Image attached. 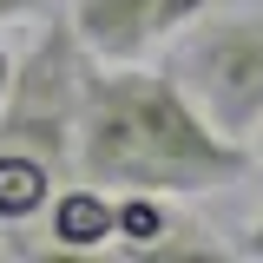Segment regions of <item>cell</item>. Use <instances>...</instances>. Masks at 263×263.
I'll list each match as a JSON object with an SVG mask.
<instances>
[{
    "mask_svg": "<svg viewBox=\"0 0 263 263\" xmlns=\"http://www.w3.org/2000/svg\"><path fill=\"white\" fill-rule=\"evenodd\" d=\"M112 237H119V191L79 178L53 197V243L27 250V257L33 263H99Z\"/></svg>",
    "mask_w": 263,
    "mask_h": 263,
    "instance_id": "obj_4",
    "label": "cell"
},
{
    "mask_svg": "<svg viewBox=\"0 0 263 263\" xmlns=\"http://www.w3.org/2000/svg\"><path fill=\"white\" fill-rule=\"evenodd\" d=\"M171 72L217 132L250 145V132L263 125V13L257 7L204 13L197 27L178 33Z\"/></svg>",
    "mask_w": 263,
    "mask_h": 263,
    "instance_id": "obj_3",
    "label": "cell"
},
{
    "mask_svg": "<svg viewBox=\"0 0 263 263\" xmlns=\"http://www.w3.org/2000/svg\"><path fill=\"white\" fill-rule=\"evenodd\" d=\"M250 152H257V171H263V125L250 132Z\"/></svg>",
    "mask_w": 263,
    "mask_h": 263,
    "instance_id": "obj_12",
    "label": "cell"
},
{
    "mask_svg": "<svg viewBox=\"0 0 263 263\" xmlns=\"http://www.w3.org/2000/svg\"><path fill=\"white\" fill-rule=\"evenodd\" d=\"M13 72H20V60L0 46V105H7V92H13Z\"/></svg>",
    "mask_w": 263,
    "mask_h": 263,
    "instance_id": "obj_11",
    "label": "cell"
},
{
    "mask_svg": "<svg viewBox=\"0 0 263 263\" xmlns=\"http://www.w3.org/2000/svg\"><path fill=\"white\" fill-rule=\"evenodd\" d=\"M46 13V0H0V27L7 20H40Z\"/></svg>",
    "mask_w": 263,
    "mask_h": 263,
    "instance_id": "obj_9",
    "label": "cell"
},
{
    "mask_svg": "<svg viewBox=\"0 0 263 263\" xmlns=\"http://www.w3.org/2000/svg\"><path fill=\"white\" fill-rule=\"evenodd\" d=\"M66 20L79 27L86 53L105 60V66L145 60V53L158 46V33H152V0H72Z\"/></svg>",
    "mask_w": 263,
    "mask_h": 263,
    "instance_id": "obj_5",
    "label": "cell"
},
{
    "mask_svg": "<svg viewBox=\"0 0 263 263\" xmlns=\"http://www.w3.org/2000/svg\"><path fill=\"white\" fill-rule=\"evenodd\" d=\"M237 257H250V263H263V211L250 217V230H243V243H237Z\"/></svg>",
    "mask_w": 263,
    "mask_h": 263,
    "instance_id": "obj_10",
    "label": "cell"
},
{
    "mask_svg": "<svg viewBox=\"0 0 263 263\" xmlns=\"http://www.w3.org/2000/svg\"><path fill=\"white\" fill-rule=\"evenodd\" d=\"M257 171V152L204 119L171 66L92 60L86 79V112H79V158L72 178L105 184V191H164V197H197V191H230Z\"/></svg>",
    "mask_w": 263,
    "mask_h": 263,
    "instance_id": "obj_1",
    "label": "cell"
},
{
    "mask_svg": "<svg viewBox=\"0 0 263 263\" xmlns=\"http://www.w3.org/2000/svg\"><path fill=\"white\" fill-rule=\"evenodd\" d=\"M171 230H178V217H171L164 191H119V243L125 250H145V243H158Z\"/></svg>",
    "mask_w": 263,
    "mask_h": 263,
    "instance_id": "obj_7",
    "label": "cell"
},
{
    "mask_svg": "<svg viewBox=\"0 0 263 263\" xmlns=\"http://www.w3.org/2000/svg\"><path fill=\"white\" fill-rule=\"evenodd\" d=\"M211 13V0H152V33L158 40H178L184 27H197Z\"/></svg>",
    "mask_w": 263,
    "mask_h": 263,
    "instance_id": "obj_8",
    "label": "cell"
},
{
    "mask_svg": "<svg viewBox=\"0 0 263 263\" xmlns=\"http://www.w3.org/2000/svg\"><path fill=\"white\" fill-rule=\"evenodd\" d=\"M66 171L53 158H40L27 145H0V224H27L40 211H53V184H60Z\"/></svg>",
    "mask_w": 263,
    "mask_h": 263,
    "instance_id": "obj_6",
    "label": "cell"
},
{
    "mask_svg": "<svg viewBox=\"0 0 263 263\" xmlns=\"http://www.w3.org/2000/svg\"><path fill=\"white\" fill-rule=\"evenodd\" d=\"M86 79H92V53L72 20H46L20 53L13 92L0 105V145H27L40 158L72 171L79 158V112H86Z\"/></svg>",
    "mask_w": 263,
    "mask_h": 263,
    "instance_id": "obj_2",
    "label": "cell"
}]
</instances>
